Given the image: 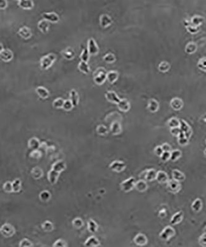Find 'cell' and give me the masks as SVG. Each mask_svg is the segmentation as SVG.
Here are the masks:
<instances>
[{
    "label": "cell",
    "instance_id": "obj_18",
    "mask_svg": "<svg viewBox=\"0 0 206 247\" xmlns=\"http://www.w3.org/2000/svg\"><path fill=\"white\" fill-rule=\"evenodd\" d=\"M183 217H184V214L183 212L181 211H178L176 213H175L170 219V223L171 225H177L180 224L182 221Z\"/></svg>",
    "mask_w": 206,
    "mask_h": 247
},
{
    "label": "cell",
    "instance_id": "obj_29",
    "mask_svg": "<svg viewBox=\"0 0 206 247\" xmlns=\"http://www.w3.org/2000/svg\"><path fill=\"white\" fill-rule=\"evenodd\" d=\"M203 201L200 198H196L194 200L191 204L192 210L195 212H199L203 208Z\"/></svg>",
    "mask_w": 206,
    "mask_h": 247
},
{
    "label": "cell",
    "instance_id": "obj_54",
    "mask_svg": "<svg viewBox=\"0 0 206 247\" xmlns=\"http://www.w3.org/2000/svg\"><path fill=\"white\" fill-rule=\"evenodd\" d=\"M50 197H51L50 193H49L48 191H43L42 192H41L40 194V198L43 201H48L49 198H50Z\"/></svg>",
    "mask_w": 206,
    "mask_h": 247
},
{
    "label": "cell",
    "instance_id": "obj_5",
    "mask_svg": "<svg viewBox=\"0 0 206 247\" xmlns=\"http://www.w3.org/2000/svg\"><path fill=\"white\" fill-rule=\"evenodd\" d=\"M176 234V231L175 229L170 226H166L160 233V237L162 240L168 241L170 238L173 237Z\"/></svg>",
    "mask_w": 206,
    "mask_h": 247
},
{
    "label": "cell",
    "instance_id": "obj_57",
    "mask_svg": "<svg viewBox=\"0 0 206 247\" xmlns=\"http://www.w3.org/2000/svg\"><path fill=\"white\" fill-rule=\"evenodd\" d=\"M170 157H171V153L170 152H163V153L160 158L162 161L167 162L168 161L170 160Z\"/></svg>",
    "mask_w": 206,
    "mask_h": 247
},
{
    "label": "cell",
    "instance_id": "obj_9",
    "mask_svg": "<svg viewBox=\"0 0 206 247\" xmlns=\"http://www.w3.org/2000/svg\"><path fill=\"white\" fill-rule=\"evenodd\" d=\"M181 130L188 139L190 138L192 134V130L191 127L189 126V125L185 121L181 120L180 121V127Z\"/></svg>",
    "mask_w": 206,
    "mask_h": 247
},
{
    "label": "cell",
    "instance_id": "obj_26",
    "mask_svg": "<svg viewBox=\"0 0 206 247\" xmlns=\"http://www.w3.org/2000/svg\"><path fill=\"white\" fill-rule=\"evenodd\" d=\"M62 54L64 58L68 60H71L74 58L75 51L74 49L71 47H68L66 49H63L62 52Z\"/></svg>",
    "mask_w": 206,
    "mask_h": 247
},
{
    "label": "cell",
    "instance_id": "obj_60",
    "mask_svg": "<svg viewBox=\"0 0 206 247\" xmlns=\"http://www.w3.org/2000/svg\"><path fill=\"white\" fill-rule=\"evenodd\" d=\"M170 132L173 136H176L178 137L179 135L180 134V133L181 132V130L180 127H177V128H170Z\"/></svg>",
    "mask_w": 206,
    "mask_h": 247
},
{
    "label": "cell",
    "instance_id": "obj_49",
    "mask_svg": "<svg viewBox=\"0 0 206 247\" xmlns=\"http://www.w3.org/2000/svg\"><path fill=\"white\" fill-rule=\"evenodd\" d=\"M53 247H68V243L63 239L60 238L55 242Z\"/></svg>",
    "mask_w": 206,
    "mask_h": 247
},
{
    "label": "cell",
    "instance_id": "obj_1",
    "mask_svg": "<svg viewBox=\"0 0 206 247\" xmlns=\"http://www.w3.org/2000/svg\"><path fill=\"white\" fill-rule=\"evenodd\" d=\"M66 168V165L63 161L55 162L52 166V169L48 173V179L53 185L55 184L60 176V174Z\"/></svg>",
    "mask_w": 206,
    "mask_h": 247
},
{
    "label": "cell",
    "instance_id": "obj_62",
    "mask_svg": "<svg viewBox=\"0 0 206 247\" xmlns=\"http://www.w3.org/2000/svg\"><path fill=\"white\" fill-rule=\"evenodd\" d=\"M7 6V2L6 0H1L0 1V8L5 9Z\"/></svg>",
    "mask_w": 206,
    "mask_h": 247
},
{
    "label": "cell",
    "instance_id": "obj_23",
    "mask_svg": "<svg viewBox=\"0 0 206 247\" xmlns=\"http://www.w3.org/2000/svg\"><path fill=\"white\" fill-rule=\"evenodd\" d=\"M171 176H172L173 179L179 182L184 181L186 178V176L184 173H183L181 171L178 169H173L172 172H171Z\"/></svg>",
    "mask_w": 206,
    "mask_h": 247
},
{
    "label": "cell",
    "instance_id": "obj_48",
    "mask_svg": "<svg viewBox=\"0 0 206 247\" xmlns=\"http://www.w3.org/2000/svg\"><path fill=\"white\" fill-rule=\"evenodd\" d=\"M89 56H90V53L89 52L88 49L84 48L82 51L81 55H80V58H81V61L87 63L89 59Z\"/></svg>",
    "mask_w": 206,
    "mask_h": 247
},
{
    "label": "cell",
    "instance_id": "obj_63",
    "mask_svg": "<svg viewBox=\"0 0 206 247\" xmlns=\"http://www.w3.org/2000/svg\"><path fill=\"white\" fill-rule=\"evenodd\" d=\"M204 155H205V156L206 157V148H205V150H204Z\"/></svg>",
    "mask_w": 206,
    "mask_h": 247
},
{
    "label": "cell",
    "instance_id": "obj_56",
    "mask_svg": "<svg viewBox=\"0 0 206 247\" xmlns=\"http://www.w3.org/2000/svg\"><path fill=\"white\" fill-rule=\"evenodd\" d=\"M3 190L6 192L7 193H11L13 192V185H12V182H6V183L3 185Z\"/></svg>",
    "mask_w": 206,
    "mask_h": 247
},
{
    "label": "cell",
    "instance_id": "obj_8",
    "mask_svg": "<svg viewBox=\"0 0 206 247\" xmlns=\"http://www.w3.org/2000/svg\"><path fill=\"white\" fill-rule=\"evenodd\" d=\"M109 168L112 170L116 172H121L126 168V165L123 161H114L110 164Z\"/></svg>",
    "mask_w": 206,
    "mask_h": 247
},
{
    "label": "cell",
    "instance_id": "obj_3",
    "mask_svg": "<svg viewBox=\"0 0 206 247\" xmlns=\"http://www.w3.org/2000/svg\"><path fill=\"white\" fill-rule=\"evenodd\" d=\"M56 59V56L54 53H49L41 57L40 60V67L42 69H47L52 66Z\"/></svg>",
    "mask_w": 206,
    "mask_h": 247
},
{
    "label": "cell",
    "instance_id": "obj_40",
    "mask_svg": "<svg viewBox=\"0 0 206 247\" xmlns=\"http://www.w3.org/2000/svg\"><path fill=\"white\" fill-rule=\"evenodd\" d=\"M178 143L181 146H186L189 143V139L186 137L184 133L182 132L178 136Z\"/></svg>",
    "mask_w": 206,
    "mask_h": 247
},
{
    "label": "cell",
    "instance_id": "obj_30",
    "mask_svg": "<svg viewBox=\"0 0 206 247\" xmlns=\"http://www.w3.org/2000/svg\"><path fill=\"white\" fill-rule=\"evenodd\" d=\"M119 76V74L116 71H110L107 73L106 75V80L110 83H113L114 82L117 81Z\"/></svg>",
    "mask_w": 206,
    "mask_h": 247
},
{
    "label": "cell",
    "instance_id": "obj_43",
    "mask_svg": "<svg viewBox=\"0 0 206 247\" xmlns=\"http://www.w3.org/2000/svg\"><path fill=\"white\" fill-rule=\"evenodd\" d=\"M12 185H13V192H19L21 191L22 186H21V180L17 178V179L14 180L12 182Z\"/></svg>",
    "mask_w": 206,
    "mask_h": 247
},
{
    "label": "cell",
    "instance_id": "obj_4",
    "mask_svg": "<svg viewBox=\"0 0 206 247\" xmlns=\"http://www.w3.org/2000/svg\"><path fill=\"white\" fill-rule=\"evenodd\" d=\"M136 182L135 178L133 177H131L124 180L120 184L121 190L126 193L131 191L133 188H135Z\"/></svg>",
    "mask_w": 206,
    "mask_h": 247
},
{
    "label": "cell",
    "instance_id": "obj_61",
    "mask_svg": "<svg viewBox=\"0 0 206 247\" xmlns=\"http://www.w3.org/2000/svg\"><path fill=\"white\" fill-rule=\"evenodd\" d=\"M161 146L162 147V149H163L164 152H170V153H171V151H172V148H171V145L169 143H163V145H162Z\"/></svg>",
    "mask_w": 206,
    "mask_h": 247
},
{
    "label": "cell",
    "instance_id": "obj_53",
    "mask_svg": "<svg viewBox=\"0 0 206 247\" xmlns=\"http://www.w3.org/2000/svg\"><path fill=\"white\" fill-rule=\"evenodd\" d=\"M73 107H74V105L70 100H64V104L63 106V109H64L65 111H70V110H71Z\"/></svg>",
    "mask_w": 206,
    "mask_h": 247
},
{
    "label": "cell",
    "instance_id": "obj_22",
    "mask_svg": "<svg viewBox=\"0 0 206 247\" xmlns=\"http://www.w3.org/2000/svg\"><path fill=\"white\" fill-rule=\"evenodd\" d=\"M157 175V171L155 169H149L146 171L144 178L145 179H146V180L151 182L154 180H156Z\"/></svg>",
    "mask_w": 206,
    "mask_h": 247
},
{
    "label": "cell",
    "instance_id": "obj_44",
    "mask_svg": "<svg viewBox=\"0 0 206 247\" xmlns=\"http://www.w3.org/2000/svg\"><path fill=\"white\" fill-rule=\"evenodd\" d=\"M105 62L108 63H112L116 61V56L113 53H108L105 54V55L103 58Z\"/></svg>",
    "mask_w": 206,
    "mask_h": 247
},
{
    "label": "cell",
    "instance_id": "obj_55",
    "mask_svg": "<svg viewBox=\"0 0 206 247\" xmlns=\"http://www.w3.org/2000/svg\"><path fill=\"white\" fill-rule=\"evenodd\" d=\"M19 247H33V244L27 238H24L21 241Z\"/></svg>",
    "mask_w": 206,
    "mask_h": 247
},
{
    "label": "cell",
    "instance_id": "obj_36",
    "mask_svg": "<svg viewBox=\"0 0 206 247\" xmlns=\"http://www.w3.org/2000/svg\"><path fill=\"white\" fill-rule=\"evenodd\" d=\"M204 21V17L200 16H194L191 19V24L196 27H198L203 24Z\"/></svg>",
    "mask_w": 206,
    "mask_h": 247
},
{
    "label": "cell",
    "instance_id": "obj_16",
    "mask_svg": "<svg viewBox=\"0 0 206 247\" xmlns=\"http://www.w3.org/2000/svg\"><path fill=\"white\" fill-rule=\"evenodd\" d=\"M105 97L108 101L114 103H118L121 100V99L118 97L115 92L112 90H108L105 93Z\"/></svg>",
    "mask_w": 206,
    "mask_h": 247
},
{
    "label": "cell",
    "instance_id": "obj_46",
    "mask_svg": "<svg viewBox=\"0 0 206 247\" xmlns=\"http://www.w3.org/2000/svg\"><path fill=\"white\" fill-rule=\"evenodd\" d=\"M96 131L98 134L100 135H105L108 133V129L105 125L100 124L97 127Z\"/></svg>",
    "mask_w": 206,
    "mask_h": 247
},
{
    "label": "cell",
    "instance_id": "obj_10",
    "mask_svg": "<svg viewBox=\"0 0 206 247\" xmlns=\"http://www.w3.org/2000/svg\"><path fill=\"white\" fill-rule=\"evenodd\" d=\"M88 50L90 55H96L99 51V48L97 43L93 38H90L88 40Z\"/></svg>",
    "mask_w": 206,
    "mask_h": 247
},
{
    "label": "cell",
    "instance_id": "obj_20",
    "mask_svg": "<svg viewBox=\"0 0 206 247\" xmlns=\"http://www.w3.org/2000/svg\"><path fill=\"white\" fill-rule=\"evenodd\" d=\"M112 23V19L109 15L102 14L100 16V24L103 27H106Z\"/></svg>",
    "mask_w": 206,
    "mask_h": 247
},
{
    "label": "cell",
    "instance_id": "obj_28",
    "mask_svg": "<svg viewBox=\"0 0 206 247\" xmlns=\"http://www.w3.org/2000/svg\"><path fill=\"white\" fill-rule=\"evenodd\" d=\"M35 91L38 95L43 99L47 98L49 95V92L48 89L42 86H39L37 87Z\"/></svg>",
    "mask_w": 206,
    "mask_h": 247
},
{
    "label": "cell",
    "instance_id": "obj_33",
    "mask_svg": "<svg viewBox=\"0 0 206 247\" xmlns=\"http://www.w3.org/2000/svg\"><path fill=\"white\" fill-rule=\"evenodd\" d=\"M18 5L23 9H29L33 6V2L31 0H19L17 1Z\"/></svg>",
    "mask_w": 206,
    "mask_h": 247
},
{
    "label": "cell",
    "instance_id": "obj_27",
    "mask_svg": "<svg viewBox=\"0 0 206 247\" xmlns=\"http://www.w3.org/2000/svg\"><path fill=\"white\" fill-rule=\"evenodd\" d=\"M159 108V102L155 100V99H150L148 102L147 109L148 111L151 113H155L158 111Z\"/></svg>",
    "mask_w": 206,
    "mask_h": 247
},
{
    "label": "cell",
    "instance_id": "obj_7",
    "mask_svg": "<svg viewBox=\"0 0 206 247\" xmlns=\"http://www.w3.org/2000/svg\"><path fill=\"white\" fill-rule=\"evenodd\" d=\"M16 232L14 227L9 224H5L1 227V233L5 237H11Z\"/></svg>",
    "mask_w": 206,
    "mask_h": 247
},
{
    "label": "cell",
    "instance_id": "obj_15",
    "mask_svg": "<svg viewBox=\"0 0 206 247\" xmlns=\"http://www.w3.org/2000/svg\"><path fill=\"white\" fill-rule=\"evenodd\" d=\"M147 237L143 234H137L134 238V242L138 246H144L147 244Z\"/></svg>",
    "mask_w": 206,
    "mask_h": 247
},
{
    "label": "cell",
    "instance_id": "obj_59",
    "mask_svg": "<svg viewBox=\"0 0 206 247\" xmlns=\"http://www.w3.org/2000/svg\"><path fill=\"white\" fill-rule=\"evenodd\" d=\"M163 152L164 151H163V150L162 149V146L159 145V146H156L155 148L154 153H155V154L156 155L158 156H159V157L161 156L162 155V154L163 153Z\"/></svg>",
    "mask_w": 206,
    "mask_h": 247
},
{
    "label": "cell",
    "instance_id": "obj_52",
    "mask_svg": "<svg viewBox=\"0 0 206 247\" xmlns=\"http://www.w3.org/2000/svg\"><path fill=\"white\" fill-rule=\"evenodd\" d=\"M197 67L201 71H206V58H203L199 60L197 63Z\"/></svg>",
    "mask_w": 206,
    "mask_h": 247
},
{
    "label": "cell",
    "instance_id": "obj_12",
    "mask_svg": "<svg viewBox=\"0 0 206 247\" xmlns=\"http://www.w3.org/2000/svg\"><path fill=\"white\" fill-rule=\"evenodd\" d=\"M41 16L43 17L44 19L48 21V22H57L60 20V17L58 14L55 12L50 13H43Z\"/></svg>",
    "mask_w": 206,
    "mask_h": 247
},
{
    "label": "cell",
    "instance_id": "obj_19",
    "mask_svg": "<svg viewBox=\"0 0 206 247\" xmlns=\"http://www.w3.org/2000/svg\"><path fill=\"white\" fill-rule=\"evenodd\" d=\"M110 132H112V134L114 135H119L121 134V132H122V127L119 121H117L112 123L111 125H110Z\"/></svg>",
    "mask_w": 206,
    "mask_h": 247
},
{
    "label": "cell",
    "instance_id": "obj_11",
    "mask_svg": "<svg viewBox=\"0 0 206 247\" xmlns=\"http://www.w3.org/2000/svg\"><path fill=\"white\" fill-rule=\"evenodd\" d=\"M17 33L24 39H29L32 35V32L30 28L27 26H22L18 30Z\"/></svg>",
    "mask_w": 206,
    "mask_h": 247
},
{
    "label": "cell",
    "instance_id": "obj_45",
    "mask_svg": "<svg viewBox=\"0 0 206 247\" xmlns=\"http://www.w3.org/2000/svg\"><path fill=\"white\" fill-rule=\"evenodd\" d=\"M64 99L63 98H57L55 100H53V106L55 108H63V106L64 102Z\"/></svg>",
    "mask_w": 206,
    "mask_h": 247
},
{
    "label": "cell",
    "instance_id": "obj_21",
    "mask_svg": "<svg viewBox=\"0 0 206 247\" xmlns=\"http://www.w3.org/2000/svg\"><path fill=\"white\" fill-rule=\"evenodd\" d=\"M170 106L174 110L178 111V110H180L183 108V102L180 98H173L170 101Z\"/></svg>",
    "mask_w": 206,
    "mask_h": 247
},
{
    "label": "cell",
    "instance_id": "obj_2",
    "mask_svg": "<svg viewBox=\"0 0 206 247\" xmlns=\"http://www.w3.org/2000/svg\"><path fill=\"white\" fill-rule=\"evenodd\" d=\"M107 73L104 67H98L93 74L95 83L97 85H102L106 79Z\"/></svg>",
    "mask_w": 206,
    "mask_h": 247
},
{
    "label": "cell",
    "instance_id": "obj_13",
    "mask_svg": "<svg viewBox=\"0 0 206 247\" xmlns=\"http://www.w3.org/2000/svg\"><path fill=\"white\" fill-rule=\"evenodd\" d=\"M0 57L4 61H9L13 58V53L9 49H3L0 51Z\"/></svg>",
    "mask_w": 206,
    "mask_h": 247
},
{
    "label": "cell",
    "instance_id": "obj_35",
    "mask_svg": "<svg viewBox=\"0 0 206 247\" xmlns=\"http://www.w3.org/2000/svg\"><path fill=\"white\" fill-rule=\"evenodd\" d=\"M197 49V45L194 42H189L186 45L185 47V51L189 55H192L195 53Z\"/></svg>",
    "mask_w": 206,
    "mask_h": 247
},
{
    "label": "cell",
    "instance_id": "obj_42",
    "mask_svg": "<svg viewBox=\"0 0 206 247\" xmlns=\"http://www.w3.org/2000/svg\"><path fill=\"white\" fill-rule=\"evenodd\" d=\"M170 69V64L167 61H162L159 64V70L162 73H166Z\"/></svg>",
    "mask_w": 206,
    "mask_h": 247
},
{
    "label": "cell",
    "instance_id": "obj_24",
    "mask_svg": "<svg viewBox=\"0 0 206 247\" xmlns=\"http://www.w3.org/2000/svg\"><path fill=\"white\" fill-rule=\"evenodd\" d=\"M118 108H119L121 111L123 112H126L128 111L129 109H130V103L126 99H121V100L119 101L118 103H117Z\"/></svg>",
    "mask_w": 206,
    "mask_h": 247
},
{
    "label": "cell",
    "instance_id": "obj_51",
    "mask_svg": "<svg viewBox=\"0 0 206 247\" xmlns=\"http://www.w3.org/2000/svg\"><path fill=\"white\" fill-rule=\"evenodd\" d=\"M186 27L187 30H188V32L191 34H196L199 32V27L193 25L192 24H190L188 26H186Z\"/></svg>",
    "mask_w": 206,
    "mask_h": 247
},
{
    "label": "cell",
    "instance_id": "obj_32",
    "mask_svg": "<svg viewBox=\"0 0 206 247\" xmlns=\"http://www.w3.org/2000/svg\"><path fill=\"white\" fill-rule=\"evenodd\" d=\"M70 100L72 101L74 106H78L79 101V97L78 93L76 92L75 89H72L70 92Z\"/></svg>",
    "mask_w": 206,
    "mask_h": 247
},
{
    "label": "cell",
    "instance_id": "obj_50",
    "mask_svg": "<svg viewBox=\"0 0 206 247\" xmlns=\"http://www.w3.org/2000/svg\"><path fill=\"white\" fill-rule=\"evenodd\" d=\"M41 227L45 232H51L53 229V224L49 221H45L41 225Z\"/></svg>",
    "mask_w": 206,
    "mask_h": 247
},
{
    "label": "cell",
    "instance_id": "obj_37",
    "mask_svg": "<svg viewBox=\"0 0 206 247\" xmlns=\"http://www.w3.org/2000/svg\"><path fill=\"white\" fill-rule=\"evenodd\" d=\"M28 145H29V148H32V149H33L34 150H37V148L40 146V143L39 139L35 138V137H33L29 140Z\"/></svg>",
    "mask_w": 206,
    "mask_h": 247
},
{
    "label": "cell",
    "instance_id": "obj_64",
    "mask_svg": "<svg viewBox=\"0 0 206 247\" xmlns=\"http://www.w3.org/2000/svg\"><path fill=\"white\" fill-rule=\"evenodd\" d=\"M205 143H206V140H205Z\"/></svg>",
    "mask_w": 206,
    "mask_h": 247
},
{
    "label": "cell",
    "instance_id": "obj_6",
    "mask_svg": "<svg viewBox=\"0 0 206 247\" xmlns=\"http://www.w3.org/2000/svg\"><path fill=\"white\" fill-rule=\"evenodd\" d=\"M167 184V189L169 190V192L173 193H177L181 190V185L180 182H179L174 179H170L168 182Z\"/></svg>",
    "mask_w": 206,
    "mask_h": 247
},
{
    "label": "cell",
    "instance_id": "obj_17",
    "mask_svg": "<svg viewBox=\"0 0 206 247\" xmlns=\"http://www.w3.org/2000/svg\"><path fill=\"white\" fill-rule=\"evenodd\" d=\"M169 177L168 176L167 172L163 170H159L157 172V177H156V180H157L159 184H167L168 182L169 181Z\"/></svg>",
    "mask_w": 206,
    "mask_h": 247
},
{
    "label": "cell",
    "instance_id": "obj_38",
    "mask_svg": "<svg viewBox=\"0 0 206 247\" xmlns=\"http://www.w3.org/2000/svg\"><path fill=\"white\" fill-rule=\"evenodd\" d=\"M167 125L170 128L180 127V121L176 117H172L167 122Z\"/></svg>",
    "mask_w": 206,
    "mask_h": 247
},
{
    "label": "cell",
    "instance_id": "obj_58",
    "mask_svg": "<svg viewBox=\"0 0 206 247\" xmlns=\"http://www.w3.org/2000/svg\"><path fill=\"white\" fill-rule=\"evenodd\" d=\"M199 243L203 247H206V233L203 234L199 237Z\"/></svg>",
    "mask_w": 206,
    "mask_h": 247
},
{
    "label": "cell",
    "instance_id": "obj_25",
    "mask_svg": "<svg viewBox=\"0 0 206 247\" xmlns=\"http://www.w3.org/2000/svg\"><path fill=\"white\" fill-rule=\"evenodd\" d=\"M134 188H136L139 192H144L148 188V184L146 180L140 179L136 182Z\"/></svg>",
    "mask_w": 206,
    "mask_h": 247
},
{
    "label": "cell",
    "instance_id": "obj_34",
    "mask_svg": "<svg viewBox=\"0 0 206 247\" xmlns=\"http://www.w3.org/2000/svg\"><path fill=\"white\" fill-rule=\"evenodd\" d=\"M98 226L97 223L93 219H90L87 222V229L90 233L94 234L98 230Z\"/></svg>",
    "mask_w": 206,
    "mask_h": 247
},
{
    "label": "cell",
    "instance_id": "obj_47",
    "mask_svg": "<svg viewBox=\"0 0 206 247\" xmlns=\"http://www.w3.org/2000/svg\"><path fill=\"white\" fill-rule=\"evenodd\" d=\"M72 224L76 229H79L84 226V222L81 218H76L72 221Z\"/></svg>",
    "mask_w": 206,
    "mask_h": 247
},
{
    "label": "cell",
    "instance_id": "obj_41",
    "mask_svg": "<svg viewBox=\"0 0 206 247\" xmlns=\"http://www.w3.org/2000/svg\"><path fill=\"white\" fill-rule=\"evenodd\" d=\"M171 157H170V160L172 161H176L178 160L181 157L182 155V152L178 149L172 150L171 152Z\"/></svg>",
    "mask_w": 206,
    "mask_h": 247
},
{
    "label": "cell",
    "instance_id": "obj_39",
    "mask_svg": "<svg viewBox=\"0 0 206 247\" xmlns=\"http://www.w3.org/2000/svg\"><path fill=\"white\" fill-rule=\"evenodd\" d=\"M78 69L80 71L82 72V73L85 74H88L90 71V68L89 64L83 61H81L78 64Z\"/></svg>",
    "mask_w": 206,
    "mask_h": 247
},
{
    "label": "cell",
    "instance_id": "obj_31",
    "mask_svg": "<svg viewBox=\"0 0 206 247\" xmlns=\"http://www.w3.org/2000/svg\"><path fill=\"white\" fill-rule=\"evenodd\" d=\"M49 22L45 19H42L39 21L37 24V27L41 32L43 33H47L48 32L49 27Z\"/></svg>",
    "mask_w": 206,
    "mask_h": 247
},
{
    "label": "cell",
    "instance_id": "obj_14",
    "mask_svg": "<svg viewBox=\"0 0 206 247\" xmlns=\"http://www.w3.org/2000/svg\"><path fill=\"white\" fill-rule=\"evenodd\" d=\"M100 245V241H99L98 238L95 236L89 237L84 244L85 247H98Z\"/></svg>",
    "mask_w": 206,
    "mask_h": 247
}]
</instances>
